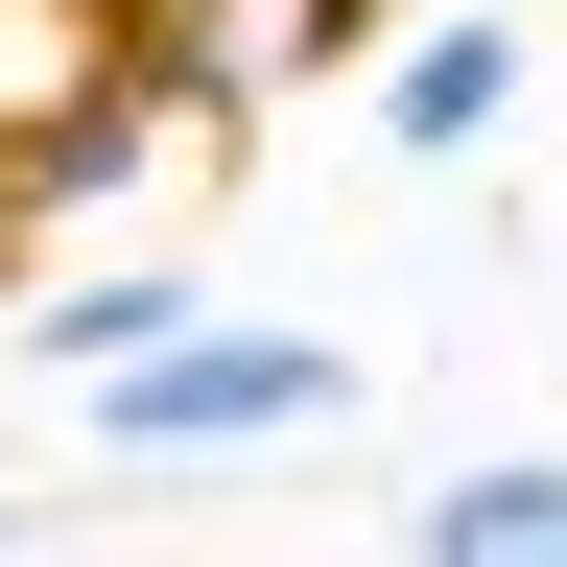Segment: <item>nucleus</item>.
I'll list each match as a JSON object with an SVG mask.
<instances>
[{
    "label": "nucleus",
    "instance_id": "obj_5",
    "mask_svg": "<svg viewBox=\"0 0 567 567\" xmlns=\"http://www.w3.org/2000/svg\"><path fill=\"white\" fill-rule=\"evenodd\" d=\"M189 308H213V260H95V284H24L0 331H24L48 379H118V354H142V331H189Z\"/></svg>",
    "mask_w": 567,
    "mask_h": 567
},
{
    "label": "nucleus",
    "instance_id": "obj_1",
    "mask_svg": "<svg viewBox=\"0 0 567 567\" xmlns=\"http://www.w3.org/2000/svg\"><path fill=\"white\" fill-rule=\"evenodd\" d=\"M95 402V473H237V450H308V425H354V354L308 308H237L213 284L189 331H142L118 379H71Z\"/></svg>",
    "mask_w": 567,
    "mask_h": 567
},
{
    "label": "nucleus",
    "instance_id": "obj_7",
    "mask_svg": "<svg viewBox=\"0 0 567 567\" xmlns=\"http://www.w3.org/2000/svg\"><path fill=\"white\" fill-rule=\"evenodd\" d=\"M0 308H24V237H0Z\"/></svg>",
    "mask_w": 567,
    "mask_h": 567
},
{
    "label": "nucleus",
    "instance_id": "obj_4",
    "mask_svg": "<svg viewBox=\"0 0 567 567\" xmlns=\"http://www.w3.org/2000/svg\"><path fill=\"white\" fill-rule=\"evenodd\" d=\"M402 544L425 567H567V450H450L402 496Z\"/></svg>",
    "mask_w": 567,
    "mask_h": 567
},
{
    "label": "nucleus",
    "instance_id": "obj_2",
    "mask_svg": "<svg viewBox=\"0 0 567 567\" xmlns=\"http://www.w3.org/2000/svg\"><path fill=\"white\" fill-rule=\"evenodd\" d=\"M166 166H213V142L166 118V71H142V48H95L71 95H24V118H0V237H24V260H48V237H118Z\"/></svg>",
    "mask_w": 567,
    "mask_h": 567
},
{
    "label": "nucleus",
    "instance_id": "obj_6",
    "mask_svg": "<svg viewBox=\"0 0 567 567\" xmlns=\"http://www.w3.org/2000/svg\"><path fill=\"white\" fill-rule=\"evenodd\" d=\"M95 48H118V0H0V118H24V95H71Z\"/></svg>",
    "mask_w": 567,
    "mask_h": 567
},
{
    "label": "nucleus",
    "instance_id": "obj_3",
    "mask_svg": "<svg viewBox=\"0 0 567 567\" xmlns=\"http://www.w3.org/2000/svg\"><path fill=\"white\" fill-rule=\"evenodd\" d=\"M354 95H379V166H496L520 142V0H402L354 48Z\"/></svg>",
    "mask_w": 567,
    "mask_h": 567
}]
</instances>
